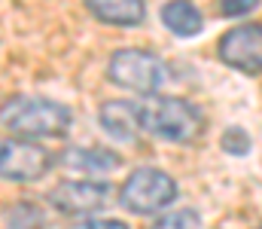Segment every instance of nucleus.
Here are the masks:
<instances>
[{
    "label": "nucleus",
    "instance_id": "12",
    "mask_svg": "<svg viewBox=\"0 0 262 229\" xmlns=\"http://www.w3.org/2000/svg\"><path fill=\"white\" fill-rule=\"evenodd\" d=\"M149 229H201V217L195 211L183 208V211H171V214L159 217Z\"/></svg>",
    "mask_w": 262,
    "mask_h": 229
},
{
    "label": "nucleus",
    "instance_id": "1",
    "mask_svg": "<svg viewBox=\"0 0 262 229\" xmlns=\"http://www.w3.org/2000/svg\"><path fill=\"white\" fill-rule=\"evenodd\" d=\"M0 122L6 132L25 141L64 138L70 132L73 113L61 101L43 98V95H12L0 104Z\"/></svg>",
    "mask_w": 262,
    "mask_h": 229
},
{
    "label": "nucleus",
    "instance_id": "2",
    "mask_svg": "<svg viewBox=\"0 0 262 229\" xmlns=\"http://www.w3.org/2000/svg\"><path fill=\"white\" fill-rule=\"evenodd\" d=\"M137 116L146 135L168 144H189L204 129V113L195 104L171 95H146V101L137 104Z\"/></svg>",
    "mask_w": 262,
    "mask_h": 229
},
{
    "label": "nucleus",
    "instance_id": "5",
    "mask_svg": "<svg viewBox=\"0 0 262 229\" xmlns=\"http://www.w3.org/2000/svg\"><path fill=\"white\" fill-rule=\"evenodd\" d=\"M52 168V153L34 141L12 138L0 144V177L12 183H34Z\"/></svg>",
    "mask_w": 262,
    "mask_h": 229
},
{
    "label": "nucleus",
    "instance_id": "8",
    "mask_svg": "<svg viewBox=\"0 0 262 229\" xmlns=\"http://www.w3.org/2000/svg\"><path fill=\"white\" fill-rule=\"evenodd\" d=\"M98 122L110 138H116L122 144H134L137 132H143L140 116H137V104H131V101H107L98 110Z\"/></svg>",
    "mask_w": 262,
    "mask_h": 229
},
{
    "label": "nucleus",
    "instance_id": "3",
    "mask_svg": "<svg viewBox=\"0 0 262 229\" xmlns=\"http://www.w3.org/2000/svg\"><path fill=\"white\" fill-rule=\"evenodd\" d=\"M107 79L119 89L137 92V95H159V89L168 86L171 71L159 55H152L146 49H137V46H128V49H116L110 55Z\"/></svg>",
    "mask_w": 262,
    "mask_h": 229
},
{
    "label": "nucleus",
    "instance_id": "7",
    "mask_svg": "<svg viewBox=\"0 0 262 229\" xmlns=\"http://www.w3.org/2000/svg\"><path fill=\"white\" fill-rule=\"evenodd\" d=\"M220 58L241 74H262V25H238L226 31L220 40Z\"/></svg>",
    "mask_w": 262,
    "mask_h": 229
},
{
    "label": "nucleus",
    "instance_id": "14",
    "mask_svg": "<svg viewBox=\"0 0 262 229\" xmlns=\"http://www.w3.org/2000/svg\"><path fill=\"white\" fill-rule=\"evenodd\" d=\"M259 0H220V12L235 18V15H247L250 9H256Z\"/></svg>",
    "mask_w": 262,
    "mask_h": 229
},
{
    "label": "nucleus",
    "instance_id": "11",
    "mask_svg": "<svg viewBox=\"0 0 262 229\" xmlns=\"http://www.w3.org/2000/svg\"><path fill=\"white\" fill-rule=\"evenodd\" d=\"M162 25L177 37H195L204 28V18L192 0H168L162 6Z\"/></svg>",
    "mask_w": 262,
    "mask_h": 229
},
{
    "label": "nucleus",
    "instance_id": "16",
    "mask_svg": "<svg viewBox=\"0 0 262 229\" xmlns=\"http://www.w3.org/2000/svg\"><path fill=\"white\" fill-rule=\"evenodd\" d=\"M259 229H262V226H259Z\"/></svg>",
    "mask_w": 262,
    "mask_h": 229
},
{
    "label": "nucleus",
    "instance_id": "15",
    "mask_svg": "<svg viewBox=\"0 0 262 229\" xmlns=\"http://www.w3.org/2000/svg\"><path fill=\"white\" fill-rule=\"evenodd\" d=\"M73 229H128V223L110 220V217H85V220H76Z\"/></svg>",
    "mask_w": 262,
    "mask_h": 229
},
{
    "label": "nucleus",
    "instance_id": "6",
    "mask_svg": "<svg viewBox=\"0 0 262 229\" xmlns=\"http://www.w3.org/2000/svg\"><path fill=\"white\" fill-rule=\"evenodd\" d=\"M110 183L107 180H64L49 193V202L55 211L70 214V217H85L110 202Z\"/></svg>",
    "mask_w": 262,
    "mask_h": 229
},
{
    "label": "nucleus",
    "instance_id": "4",
    "mask_svg": "<svg viewBox=\"0 0 262 229\" xmlns=\"http://www.w3.org/2000/svg\"><path fill=\"white\" fill-rule=\"evenodd\" d=\"M177 193L180 190H177V183L168 171L143 165V168H134L128 174V180L122 183L119 199H122V208H128L131 214L149 217V214H159L168 205H174Z\"/></svg>",
    "mask_w": 262,
    "mask_h": 229
},
{
    "label": "nucleus",
    "instance_id": "13",
    "mask_svg": "<svg viewBox=\"0 0 262 229\" xmlns=\"http://www.w3.org/2000/svg\"><path fill=\"white\" fill-rule=\"evenodd\" d=\"M220 144H223V150L229 153V156H247V150H250V135L244 129L232 126V129L223 132V141Z\"/></svg>",
    "mask_w": 262,
    "mask_h": 229
},
{
    "label": "nucleus",
    "instance_id": "9",
    "mask_svg": "<svg viewBox=\"0 0 262 229\" xmlns=\"http://www.w3.org/2000/svg\"><path fill=\"white\" fill-rule=\"evenodd\" d=\"M95 18H101L104 25H116V28H131L140 25L146 18V3L143 0H82Z\"/></svg>",
    "mask_w": 262,
    "mask_h": 229
},
{
    "label": "nucleus",
    "instance_id": "10",
    "mask_svg": "<svg viewBox=\"0 0 262 229\" xmlns=\"http://www.w3.org/2000/svg\"><path fill=\"white\" fill-rule=\"evenodd\" d=\"M61 165L70 171H85V174H110L122 165V159L104 147H70L61 153Z\"/></svg>",
    "mask_w": 262,
    "mask_h": 229
}]
</instances>
